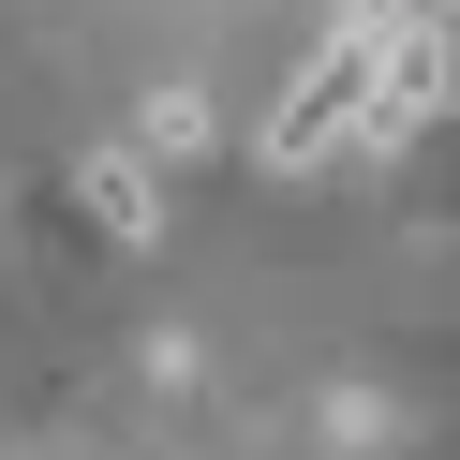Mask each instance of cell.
<instances>
[{
  "instance_id": "7a4b0ae2",
  "label": "cell",
  "mask_w": 460,
  "mask_h": 460,
  "mask_svg": "<svg viewBox=\"0 0 460 460\" xmlns=\"http://www.w3.org/2000/svg\"><path fill=\"white\" fill-rule=\"evenodd\" d=\"M460 90V31H386L371 45V90H357V149H416Z\"/></svg>"
},
{
  "instance_id": "277c9868",
  "label": "cell",
  "mask_w": 460,
  "mask_h": 460,
  "mask_svg": "<svg viewBox=\"0 0 460 460\" xmlns=\"http://www.w3.org/2000/svg\"><path fill=\"white\" fill-rule=\"evenodd\" d=\"M223 149V104L208 90H149V104H134V164H149V179H164V164H208Z\"/></svg>"
},
{
  "instance_id": "3957f363",
  "label": "cell",
  "mask_w": 460,
  "mask_h": 460,
  "mask_svg": "<svg viewBox=\"0 0 460 460\" xmlns=\"http://www.w3.org/2000/svg\"><path fill=\"white\" fill-rule=\"evenodd\" d=\"M75 208H90L119 252H149V238H164V179H149L134 149H90V164H75Z\"/></svg>"
},
{
  "instance_id": "6da1fadb",
  "label": "cell",
  "mask_w": 460,
  "mask_h": 460,
  "mask_svg": "<svg viewBox=\"0 0 460 460\" xmlns=\"http://www.w3.org/2000/svg\"><path fill=\"white\" fill-rule=\"evenodd\" d=\"M371 45H386V31H371V15H341V31L312 45V75L282 90V119L252 134V164L312 179V164H341V149H357V90H371Z\"/></svg>"
},
{
  "instance_id": "5b68a950",
  "label": "cell",
  "mask_w": 460,
  "mask_h": 460,
  "mask_svg": "<svg viewBox=\"0 0 460 460\" xmlns=\"http://www.w3.org/2000/svg\"><path fill=\"white\" fill-rule=\"evenodd\" d=\"M341 15H371V31H446L460 0H341Z\"/></svg>"
}]
</instances>
